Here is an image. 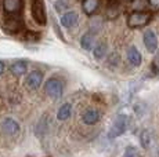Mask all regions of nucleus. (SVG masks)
Wrapping results in <instances>:
<instances>
[{"label":"nucleus","instance_id":"f257e3e1","mask_svg":"<svg viewBox=\"0 0 159 157\" xmlns=\"http://www.w3.org/2000/svg\"><path fill=\"white\" fill-rule=\"evenodd\" d=\"M129 127V117L126 114H119L118 117L115 119L114 124L109 128V132H108V138L109 139H115V138L120 137L122 134H125Z\"/></svg>","mask_w":159,"mask_h":157},{"label":"nucleus","instance_id":"f03ea898","mask_svg":"<svg viewBox=\"0 0 159 157\" xmlns=\"http://www.w3.org/2000/svg\"><path fill=\"white\" fill-rule=\"evenodd\" d=\"M151 18L152 15L148 11H134L127 17V26L131 29L143 28L151 21Z\"/></svg>","mask_w":159,"mask_h":157},{"label":"nucleus","instance_id":"7ed1b4c3","mask_svg":"<svg viewBox=\"0 0 159 157\" xmlns=\"http://www.w3.org/2000/svg\"><path fill=\"white\" fill-rule=\"evenodd\" d=\"M44 91H46V94L48 96H51V98H54V99L60 98L64 91L62 81L58 80V78H50V80H47V83L44 84Z\"/></svg>","mask_w":159,"mask_h":157},{"label":"nucleus","instance_id":"20e7f679","mask_svg":"<svg viewBox=\"0 0 159 157\" xmlns=\"http://www.w3.org/2000/svg\"><path fill=\"white\" fill-rule=\"evenodd\" d=\"M32 15L38 23L40 25L46 23V10L43 0H32Z\"/></svg>","mask_w":159,"mask_h":157},{"label":"nucleus","instance_id":"39448f33","mask_svg":"<svg viewBox=\"0 0 159 157\" xmlns=\"http://www.w3.org/2000/svg\"><path fill=\"white\" fill-rule=\"evenodd\" d=\"M42 81H43V73L39 70H33L26 77V87L29 90H38L40 87Z\"/></svg>","mask_w":159,"mask_h":157},{"label":"nucleus","instance_id":"423d86ee","mask_svg":"<svg viewBox=\"0 0 159 157\" xmlns=\"http://www.w3.org/2000/svg\"><path fill=\"white\" fill-rule=\"evenodd\" d=\"M2 129H3V132H4L6 135H10V137H13V135H17L18 132H20V124H18V123L15 121L14 119H10V117H7V119L3 120Z\"/></svg>","mask_w":159,"mask_h":157},{"label":"nucleus","instance_id":"0eeeda50","mask_svg":"<svg viewBox=\"0 0 159 157\" xmlns=\"http://www.w3.org/2000/svg\"><path fill=\"white\" fill-rule=\"evenodd\" d=\"M143 40H144L145 48L149 51V53H155V51H157V48H158V37H157V35H155L154 31H147L144 33Z\"/></svg>","mask_w":159,"mask_h":157},{"label":"nucleus","instance_id":"6e6552de","mask_svg":"<svg viewBox=\"0 0 159 157\" xmlns=\"http://www.w3.org/2000/svg\"><path fill=\"white\" fill-rule=\"evenodd\" d=\"M3 28L8 33H17L22 29V22H21L18 18H7L4 25H3Z\"/></svg>","mask_w":159,"mask_h":157},{"label":"nucleus","instance_id":"1a4fd4ad","mask_svg":"<svg viewBox=\"0 0 159 157\" xmlns=\"http://www.w3.org/2000/svg\"><path fill=\"white\" fill-rule=\"evenodd\" d=\"M22 7V0H3V8L7 14H17Z\"/></svg>","mask_w":159,"mask_h":157},{"label":"nucleus","instance_id":"9d476101","mask_svg":"<svg viewBox=\"0 0 159 157\" xmlns=\"http://www.w3.org/2000/svg\"><path fill=\"white\" fill-rule=\"evenodd\" d=\"M78 23V14L75 11H68L61 18V25L65 28H73Z\"/></svg>","mask_w":159,"mask_h":157},{"label":"nucleus","instance_id":"9b49d317","mask_svg":"<svg viewBox=\"0 0 159 157\" xmlns=\"http://www.w3.org/2000/svg\"><path fill=\"white\" fill-rule=\"evenodd\" d=\"M100 7V0H83L82 8L86 15H93Z\"/></svg>","mask_w":159,"mask_h":157},{"label":"nucleus","instance_id":"f8f14e48","mask_svg":"<svg viewBox=\"0 0 159 157\" xmlns=\"http://www.w3.org/2000/svg\"><path fill=\"white\" fill-rule=\"evenodd\" d=\"M127 58H129L131 65H134V66H140L141 65V62H143L141 54H140V51L137 50L134 46L129 47V50H127Z\"/></svg>","mask_w":159,"mask_h":157},{"label":"nucleus","instance_id":"ddd939ff","mask_svg":"<svg viewBox=\"0 0 159 157\" xmlns=\"http://www.w3.org/2000/svg\"><path fill=\"white\" fill-rule=\"evenodd\" d=\"M100 119H101V114H100L98 110H89L83 114V123L87 125L96 124V123L100 121Z\"/></svg>","mask_w":159,"mask_h":157},{"label":"nucleus","instance_id":"4468645a","mask_svg":"<svg viewBox=\"0 0 159 157\" xmlns=\"http://www.w3.org/2000/svg\"><path fill=\"white\" fill-rule=\"evenodd\" d=\"M26 69H28V65H26L25 61H17L11 65L10 70L14 76H22V74L26 73Z\"/></svg>","mask_w":159,"mask_h":157},{"label":"nucleus","instance_id":"2eb2a0df","mask_svg":"<svg viewBox=\"0 0 159 157\" xmlns=\"http://www.w3.org/2000/svg\"><path fill=\"white\" fill-rule=\"evenodd\" d=\"M71 113H72V105L64 104L62 106L58 109L57 117H58V120H61V121H65V120H68L69 117H71Z\"/></svg>","mask_w":159,"mask_h":157},{"label":"nucleus","instance_id":"dca6fc26","mask_svg":"<svg viewBox=\"0 0 159 157\" xmlns=\"http://www.w3.org/2000/svg\"><path fill=\"white\" fill-rule=\"evenodd\" d=\"M82 47L84 50H93V46H94V35L91 32H87L86 35L82 36V41H80Z\"/></svg>","mask_w":159,"mask_h":157},{"label":"nucleus","instance_id":"f3484780","mask_svg":"<svg viewBox=\"0 0 159 157\" xmlns=\"http://www.w3.org/2000/svg\"><path fill=\"white\" fill-rule=\"evenodd\" d=\"M105 14H107V18H109V19L116 18L119 15V4L116 2H111V4H109L108 8H107Z\"/></svg>","mask_w":159,"mask_h":157},{"label":"nucleus","instance_id":"a211bd4d","mask_svg":"<svg viewBox=\"0 0 159 157\" xmlns=\"http://www.w3.org/2000/svg\"><path fill=\"white\" fill-rule=\"evenodd\" d=\"M140 142H141V146L144 149H149V146H151V134H149L148 129H144L140 134Z\"/></svg>","mask_w":159,"mask_h":157},{"label":"nucleus","instance_id":"6ab92c4d","mask_svg":"<svg viewBox=\"0 0 159 157\" xmlns=\"http://www.w3.org/2000/svg\"><path fill=\"white\" fill-rule=\"evenodd\" d=\"M93 54H94V57H96L97 59H101L102 57L107 54V44H105V43L97 44L96 48L93 50Z\"/></svg>","mask_w":159,"mask_h":157},{"label":"nucleus","instance_id":"aec40b11","mask_svg":"<svg viewBox=\"0 0 159 157\" xmlns=\"http://www.w3.org/2000/svg\"><path fill=\"white\" fill-rule=\"evenodd\" d=\"M46 131H47V119L43 117V119L39 121L38 127H36V135H38V137H42Z\"/></svg>","mask_w":159,"mask_h":157},{"label":"nucleus","instance_id":"412c9836","mask_svg":"<svg viewBox=\"0 0 159 157\" xmlns=\"http://www.w3.org/2000/svg\"><path fill=\"white\" fill-rule=\"evenodd\" d=\"M123 157H141V155H140V152L137 150V147L127 146L123 153Z\"/></svg>","mask_w":159,"mask_h":157},{"label":"nucleus","instance_id":"4be33fe9","mask_svg":"<svg viewBox=\"0 0 159 157\" xmlns=\"http://www.w3.org/2000/svg\"><path fill=\"white\" fill-rule=\"evenodd\" d=\"M26 40L28 41H38L39 40V35L33 32H28L26 33Z\"/></svg>","mask_w":159,"mask_h":157},{"label":"nucleus","instance_id":"5701e85b","mask_svg":"<svg viewBox=\"0 0 159 157\" xmlns=\"http://www.w3.org/2000/svg\"><path fill=\"white\" fill-rule=\"evenodd\" d=\"M147 4H149V7L152 10H155V11L159 10V0H147Z\"/></svg>","mask_w":159,"mask_h":157},{"label":"nucleus","instance_id":"b1692460","mask_svg":"<svg viewBox=\"0 0 159 157\" xmlns=\"http://www.w3.org/2000/svg\"><path fill=\"white\" fill-rule=\"evenodd\" d=\"M56 8H57V11H62V10H66L68 8V4H66L65 2H58V3H56Z\"/></svg>","mask_w":159,"mask_h":157},{"label":"nucleus","instance_id":"393cba45","mask_svg":"<svg viewBox=\"0 0 159 157\" xmlns=\"http://www.w3.org/2000/svg\"><path fill=\"white\" fill-rule=\"evenodd\" d=\"M3 72H4V62L0 61V74H2Z\"/></svg>","mask_w":159,"mask_h":157}]
</instances>
